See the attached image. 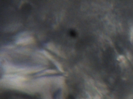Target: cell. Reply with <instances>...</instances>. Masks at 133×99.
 Wrapping results in <instances>:
<instances>
[{
    "mask_svg": "<svg viewBox=\"0 0 133 99\" xmlns=\"http://www.w3.org/2000/svg\"><path fill=\"white\" fill-rule=\"evenodd\" d=\"M41 52L42 54L45 55L47 59H49L51 60L60 71H61V72H63V68L62 65H61V64L59 63L58 61H57L55 59L54 57L50 53L45 50H42L41 51Z\"/></svg>",
    "mask_w": 133,
    "mask_h": 99,
    "instance_id": "3",
    "label": "cell"
},
{
    "mask_svg": "<svg viewBox=\"0 0 133 99\" xmlns=\"http://www.w3.org/2000/svg\"><path fill=\"white\" fill-rule=\"evenodd\" d=\"M35 42L34 37L30 35L28 32H22L18 36L15 43L18 45H28L32 44Z\"/></svg>",
    "mask_w": 133,
    "mask_h": 99,
    "instance_id": "2",
    "label": "cell"
},
{
    "mask_svg": "<svg viewBox=\"0 0 133 99\" xmlns=\"http://www.w3.org/2000/svg\"><path fill=\"white\" fill-rule=\"evenodd\" d=\"M46 46L47 49L51 50L52 52H53L54 53H56L59 55L62 56L63 55L60 50H59L56 45L52 43H48L46 45Z\"/></svg>",
    "mask_w": 133,
    "mask_h": 99,
    "instance_id": "4",
    "label": "cell"
},
{
    "mask_svg": "<svg viewBox=\"0 0 133 99\" xmlns=\"http://www.w3.org/2000/svg\"><path fill=\"white\" fill-rule=\"evenodd\" d=\"M3 69L7 72H20L22 73H32L42 70L43 68L39 66L24 67L14 65L8 62L4 63Z\"/></svg>",
    "mask_w": 133,
    "mask_h": 99,
    "instance_id": "1",
    "label": "cell"
}]
</instances>
